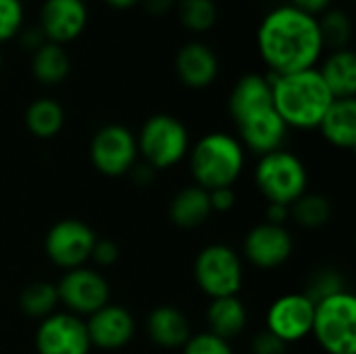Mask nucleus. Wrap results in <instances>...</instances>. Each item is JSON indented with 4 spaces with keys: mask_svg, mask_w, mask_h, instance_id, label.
Masks as SVG:
<instances>
[{
    "mask_svg": "<svg viewBox=\"0 0 356 354\" xmlns=\"http://www.w3.org/2000/svg\"><path fill=\"white\" fill-rule=\"evenodd\" d=\"M257 48L269 73L275 75L315 69L325 50L317 17L290 4H280L261 19Z\"/></svg>",
    "mask_w": 356,
    "mask_h": 354,
    "instance_id": "nucleus-1",
    "label": "nucleus"
},
{
    "mask_svg": "<svg viewBox=\"0 0 356 354\" xmlns=\"http://www.w3.org/2000/svg\"><path fill=\"white\" fill-rule=\"evenodd\" d=\"M273 90V108L282 121L294 129H317L330 104L336 100L319 69L288 75L265 73Z\"/></svg>",
    "mask_w": 356,
    "mask_h": 354,
    "instance_id": "nucleus-2",
    "label": "nucleus"
},
{
    "mask_svg": "<svg viewBox=\"0 0 356 354\" xmlns=\"http://www.w3.org/2000/svg\"><path fill=\"white\" fill-rule=\"evenodd\" d=\"M190 171L194 184L207 192L234 188L246 163V150L240 140L225 131H211L190 148Z\"/></svg>",
    "mask_w": 356,
    "mask_h": 354,
    "instance_id": "nucleus-3",
    "label": "nucleus"
},
{
    "mask_svg": "<svg viewBox=\"0 0 356 354\" xmlns=\"http://www.w3.org/2000/svg\"><path fill=\"white\" fill-rule=\"evenodd\" d=\"M311 336L325 354H356V296L350 290L315 305Z\"/></svg>",
    "mask_w": 356,
    "mask_h": 354,
    "instance_id": "nucleus-4",
    "label": "nucleus"
},
{
    "mask_svg": "<svg viewBox=\"0 0 356 354\" xmlns=\"http://www.w3.org/2000/svg\"><path fill=\"white\" fill-rule=\"evenodd\" d=\"M254 184L267 202L292 207L309 188V171L294 152L282 148L259 156Z\"/></svg>",
    "mask_w": 356,
    "mask_h": 354,
    "instance_id": "nucleus-5",
    "label": "nucleus"
},
{
    "mask_svg": "<svg viewBox=\"0 0 356 354\" xmlns=\"http://www.w3.org/2000/svg\"><path fill=\"white\" fill-rule=\"evenodd\" d=\"M138 140V152L154 171H163L181 163L190 152L188 127L173 115L159 113L144 121Z\"/></svg>",
    "mask_w": 356,
    "mask_h": 354,
    "instance_id": "nucleus-6",
    "label": "nucleus"
},
{
    "mask_svg": "<svg viewBox=\"0 0 356 354\" xmlns=\"http://www.w3.org/2000/svg\"><path fill=\"white\" fill-rule=\"evenodd\" d=\"M194 280L198 290L211 300L238 296L244 284V261L227 244H209L194 261Z\"/></svg>",
    "mask_w": 356,
    "mask_h": 354,
    "instance_id": "nucleus-7",
    "label": "nucleus"
},
{
    "mask_svg": "<svg viewBox=\"0 0 356 354\" xmlns=\"http://www.w3.org/2000/svg\"><path fill=\"white\" fill-rule=\"evenodd\" d=\"M138 156L136 134L121 123H106L92 136L90 161L106 177L127 175L138 165Z\"/></svg>",
    "mask_w": 356,
    "mask_h": 354,
    "instance_id": "nucleus-8",
    "label": "nucleus"
},
{
    "mask_svg": "<svg viewBox=\"0 0 356 354\" xmlns=\"http://www.w3.org/2000/svg\"><path fill=\"white\" fill-rule=\"evenodd\" d=\"M96 240V232L81 219H60L48 230L44 250L52 265L69 271L90 263Z\"/></svg>",
    "mask_w": 356,
    "mask_h": 354,
    "instance_id": "nucleus-9",
    "label": "nucleus"
},
{
    "mask_svg": "<svg viewBox=\"0 0 356 354\" xmlns=\"http://www.w3.org/2000/svg\"><path fill=\"white\" fill-rule=\"evenodd\" d=\"M56 292L58 305H63L67 313L81 319L111 303L108 280L98 269H90L88 265L65 271L56 284Z\"/></svg>",
    "mask_w": 356,
    "mask_h": 354,
    "instance_id": "nucleus-10",
    "label": "nucleus"
},
{
    "mask_svg": "<svg viewBox=\"0 0 356 354\" xmlns=\"http://www.w3.org/2000/svg\"><path fill=\"white\" fill-rule=\"evenodd\" d=\"M313 319L315 303L305 292H292L271 303L265 315V330L290 346L311 336Z\"/></svg>",
    "mask_w": 356,
    "mask_h": 354,
    "instance_id": "nucleus-11",
    "label": "nucleus"
},
{
    "mask_svg": "<svg viewBox=\"0 0 356 354\" xmlns=\"http://www.w3.org/2000/svg\"><path fill=\"white\" fill-rule=\"evenodd\" d=\"M33 342L38 354H90L92 351L86 319L67 311H56L42 319Z\"/></svg>",
    "mask_w": 356,
    "mask_h": 354,
    "instance_id": "nucleus-12",
    "label": "nucleus"
},
{
    "mask_svg": "<svg viewBox=\"0 0 356 354\" xmlns=\"http://www.w3.org/2000/svg\"><path fill=\"white\" fill-rule=\"evenodd\" d=\"M242 252L252 267L271 271L290 261L294 252V238L286 225L263 221L246 234Z\"/></svg>",
    "mask_w": 356,
    "mask_h": 354,
    "instance_id": "nucleus-13",
    "label": "nucleus"
},
{
    "mask_svg": "<svg viewBox=\"0 0 356 354\" xmlns=\"http://www.w3.org/2000/svg\"><path fill=\"white\" fill-rule=\"evenodd\" d=\"M90 21V10L86 0H42L38 27L42 29L46 42L69 44L77 40Z\"/></svg>",
    "mask_w": 356,
    "mask_h": 354,
    "instance_id": "nucleus-14",
    "label": "nucleus"
},
{
    "mask_svg": "<svg viewBox=\"0 0 356 354\" xmlns=\"http://www.w3.org/2000/svg\"><path fill=\"white\" fill-rule=\"evenodd\" d=\"M86 328L92 348L111 353L121 351L131 342L136 334V319L125 307L108 303L90 317H86Z\"/></svg>",
    "mask_w": 356,
    "mask_h": 354,
    "instance_id": "nucleus-15",
    "label": "nucleus"
},
{
    "mask_svg": "<svg viewBox=\"0 0 356 354\" xmlns=\"http://www.w3.org/2000/svg\"><path fill=\"white\" fill-rule=\"evenodd\" d=\"M238 125V140L244 146V150L254 152L257 156L275 152L284 148L288 125L282 121V117L275 113V108H265L261 113H254L246 117Z\"/></svg>",
    "mask_w": 356,
    "mask_h": 354,
    "instance_id": "nucleus-16",
    "label": "nucleus"
},
{
    "mask_svg": "<svg viewBox=\"0 0 356 354\" xmlns=\"http://www.w3.org/2000/svg\"><path fill=\"white\" fill-rule=\"evenodd\" d=\"M175 73L186 88L204 90L219 75V56L200 40L186 42L175 54Z\"/></svg>",
    "mask_w": 356,
    "mask_h": 354,
    "instance_id": "nucleus-17",
    "label": "nucleus"
},
{
    "mask_svg": "<svg viewBox=\"0 0 356 354\" xmlns=\"http://www.w3.org/2000/svg\"><path fill=\"white\" fill-rule=\"evenodd\" d=\"M271 106H273V90L267 75L263 73H246L232 88L229 115L234 123H240L246 117Z\"/></svg>",
    "mask_w": 356,
    "mask_h": 354,
    "instance_id": "nucleus-18",
    "label": "nucleus"
},
{
    "mask_svg": "<svg viewBox=\"0 0 356 354\" xmlns=\"http://www.w3.org/2000/svg\"><path fill=\"white\" fill-rule=\"evenodd\" d=\"M146 334L150 342L161 348H184L192 336V325L184 311L171 305H163L152 309L146 317Z\"/></svg>",
    "mask_w": 356,
    "mask_h": 354,
    "instance_id": "nucleus-19",
    "label": "nucleus"
},
{
    "mask_svg": "<svg viewBox=\"0 0 356 354\" xmlns=\"http://www.w3.org/2000/svg\"><path fill=\"white\" fill-rule=\"evenodd\" d=\"M317 129L334 148L353 150L356 146V98H336Z\"/></svg>",
    "mask_w": 356,
    "mask_h": 354,
    "instance_id": "nucleus-20",
    "label": "nucleus"
},
{
    "mask_svg": "<svg viewBox=\"0 0 356 354\" xmlns=\"http://www.w3.org/2000/svg\"><path fill=\"white\" fill-rule=\"evenodd\" d=\"M207 325L213 336L232 342L238 338L248 325V311L242 298L238 296H223L213 298L207 307Z\"/></svg>",
    "mask_w": 356,
    "mask_h": 354,
    "instance_id": "nucleus-21",
    "label": "nucleus"
},
{
    "mask_svg": "<svg viewBox=\"0 0 356 354\" xmlns=\"http://www.w3.org/2000/svg\"><path fill=\"white\" fill-rule=\"evenodd\" d=\"M213 215L209 192L200 186L181 188L169 202V219L181 230H194L204 225Z\"/></svg>",
    "mask_w": 356,
    "mask_h": 354,
    "instance_id": "nucleus-22",
    "label": "nucleus"
},
{
    "mask_svg": "<svg viewBox=\"0 0 356 354\" xmlns=\"http://www.w3.org/2000/svg\"><path fill=\"white\" fill-rule=\"evenodd\" d=\"M319 73H321V77H323V81L330 88L334 98H355L356 54L350 48L332 50L323 58Z\"/></svg>",
    "mask_w": 356,
    "mask_h": 354,
    "instance_id": "nucleus-23",
    "label": "nucleus"
},
{
    "mask_svg": "<svg viewBox=\"0 0 356 354\" xmlns=\"http://www.w3.org/2000/svg\"><path fill=\"white\" fill-rule=\"evenodd\" d=\"M71 73V58L65 46L44 42L31 52V75L44 86H58Z\"/></svg>",
    "mask_w": 356,
    "mask_h": 354,
    "instance_id": "nucleus-24",
    "label": "nucleus"
},
{
    "mask_svg": "<svg viewBox=\"0 0 356 354\" xmlns=\"http://www.w3.org/2000/svg\"><path fill=\"white\" fill-rule=\"evenodd\" d=\"M65 125V111L58 100L42 96L25 108V127L38 140H50L60 134Z\"/></svg>",
    "mask_w": 356,
    "mask_h": 354,
    "instance_id": "nucleus-25",
    "label": "nucleus"
},
{
    "mask_svg": "<svg viewBox=\"0 0 356 354\" xmlns=\"http://www.w3.org/2000/svg\"><path fill=\"white\" fill-rule=\"evenodd\" d=\"M58 307V292L56 284L52 282H31L19 294V309L31 319H46L56 313Z\"/></svg>",
    "mask_w": 356,
    "mask_h": 354,
    "instance_id": "nucleus-26",
    "label": "nucleus"
},
{
    "mask_svg": "<svg viewBox=\"0 0 356 354\" xmlns=\"http://www.w3.org/2000/svg\"><path fill=\"white\" fill-rule=\"evenodd\" d=\"M290 219H294L300 227L319 230L330 223L332 219V202L323 194L305 192L292 207Z\"/></svg>",
    "mask_w": 356,
    "mask_h": 354,
    "instance_id": "nucleus-27",
    "label": "nucleus"
},
{
    "mask_svg": "<svg viewBox=\"0 0 356 354\" xmlns=\"http://www.w3.org/2000/svg\"><path fill=\"white\" fill-rule=\"evenodd\" d=\"M317 21H319V31H321V40L325 48L344 50L350 46L355 27H353L350 17L344 10L327 8L323 15L317 17Z\"/></svg>",
    "mask_w": 356,
    "mask_h": 354,
    "instance_id": "nucleus-28",
    "label": "nucleus"
},
{
    "mask_svg": "<svg viewBox=\"0 0 356 354\" xmlns=\"http://www.w3.org/2000/svg\"><path fill=\"white\" fill-rule=\"evenodd\" d=\"M177 15L186 29L207 33L215 27L219 8L215 0H177Z\"/></svg>",
    "mask_w": 356,
    "mask_h": 354,
    "instance_id": "nucleus-29",
    "label": "nucleus"
},
{
    "mask_svg": "<svg viewBox=\"0 0 356 354\" xmlns=\"http://www.w3.org/2000/svg\"><path fill=\"white\" fill-rule=\"evenodd\" d=\"M342 290H348L344 286V277L340 273L332 271V269H321L309 280V284H307V288L302 292L317 305L319 300H323L327 296H334V294H338Z\"/></svg>",
    "mask_w": 356,
    "mask_h": 354,
    "instance_id": "nucleus-30",
    "label": "nucleus"
},
{
    "mask_svg": "<svg viewBox=\"0 0 356 354\" xmlns=\"http://www.w3.org/2000/svg\"><path fill=\"white\" fill-rule=\"evenodd\" d=\"M25 27V4L21 0H0V44L15 40Z\"/></svg>",
    "mask_w": 356,
    "mask_h": 354,
    "instance_id": "nucleus-31",
    "label": "nucleus"
},
{
    "mask_svg": "<svg viewBox=\"0 0 356 354\" xmlns=\"http://www.w3.org/2000/svg\"><path fill=\"white\" fill-rule=\"evenodd\" d=\"M181 354H234L229 342L213 336L211 332L192 334L190 340L184 344Z\"/></svg>",
    "mask_w": 356,
    "mask_h": 354,
    "instance_id": "nucleus-32",
    "label": "nucleus"
},
{
    "mask_svg": "<svg viewBox=\"0 0 356 354\" xmlns=\"http://www.w3.org/2000/svg\"><path fill=\"white\" fill-rule=\"evenodd\" d=\"M286 351H288V344L282 342L277 336H273L267 330L259 332L250 342V353L252 354H286Z\"/></svg>",
    "mask_w": 356,
    "mask_h": 354,
    "instance_id": "nucleus-33",
    "label": "nucleus"
},
{
    "mask_svg": "<svg viewBox=\"0 0 356 354\" xmlns=\"http://www.w3.org/2000/svg\"><path fill=\"white\" fill-rule=\"evenodd\" d=\"M94 265L98 267H111L119 261V246L113 242V240H96L94 244V250H92V259H90Z\"/></svg>",
    "mask_w": 356,
    "mask_h": 354,
    "instance_id": "nucleus-34",
    "label": "nucleus"
},
{
    "mask_svg": "<svg viewBox=\"0 0 356 354\" xmlns=\"http://www.w3.org/2000/svg\"><path fill=\"white\" fill-rule=\"evenodd\" d=\"M213 213H227L236 207V190L234 188H217L209 192Z\"/></svg>",
    "mask_w": 356,
    "mask_h": 354,
    "instance_id": "nucleus-35",
    "label": "nucleus"
},
{
    "mask_svg": "<svg viewBox=\"0 0 356 354\" xmlns=\"http://www.w3.org/2000/svg\"><path fill=\"white\" fill-rule=\"evenodd\" d=\"M288 4L307 15H313V17H319L327 8H332V0H290Z\"/></svg>",
    "mask_w": 356,
    "mask_h": 354,
    "instance_id": "nucleus-36",
    "label": "nucleus"
},
{
    "mask_svg": "<svg viewBox=\"0 0 356 354\" xmlns=\"http://www.w3.org/2000/svg\"><path fill=\"white\" fill-rule=\"evenodd\" d=\"M19 40H21V46H25L27 50H35V48H40L44 42H46V38H44V33H42V29L38 27V25H31V27H23L21 29V33L17 35Z\"/></svg>",
    "mask_w": 356,
    "mask_h": 354,
    "instance_id": "nucleus-37",
    "label": "nucleus"
},
{
    "mask_svg": "<svg viewBox=\"0 0 356 354\" xmlns=\"http://www.w3.org/2000/svg\"><path fill=\"white\" fill-rule=\"evenodd\" d=\"M265 219H267V223H273V225H286V221L290 219V207L277 204V202H267Z\"/></svg>",
    "mask_w": 356,
    "mask_h": 354,
    "instance_id": "nucleus-38",
    "label": "nucleus"
},
{
    "mask_svg": "<svg viewBox=\"0 0 356 354\" xmlns=\"http://www.w3.org/2000/svg\"><path fill=\"white\" fill-rule=\"evenodd\" d=\"M140 4H144V8H146L150 15L163 17V15H167V13L177 4V0H142Z\"/></svg>",
    "mask_w": 356,
    "mask_h": 354,
    "instance_id": "nucleus-39",
    "label": "nucleus"
},
{
    "mask_svg": "<svg viewBox=\"0 0 356 354\" xmlns=\"http://www.w3.org/2000/svg\"><path fill=\"white\" fill-rule=\"evenodd\" d=\"M108 6H113V8H117V10H127V8H134V6H138L142 0H104Z\"/></svg>",
    "mask_w": 356,
    "mask_h": 354,
    "instance_id": "nucleus-40",
    "label": "nucleus"
},
{
    "mask_svg": "<svg viewBox=\"0 0 356 354\" xmlns=\"http://www.w3.org/2000/svg\"><path fill=\"white\" fill-rule=\"evenodd\" d=\"M0 69H2V52H0Z\"/></svg>",
    "mask_w": 356,
    "mask_h": 354,
    "instance_id": "nucleus-41",
    "label": "nucleus"
},
{
    "mask_svg": "<svg viewBox=\"0 0 356 354\" xmlns=\"http://www.w3.org/2000/svg\"><path fill=\"white\" fill-rule=\"evenodd\" d=\"M21 2H23V4H25V2H29V0H21Z\"/></svg>",
    "mask_w": 356,
    "mask_h": 354,
    "instance_id": "nucleus-42",
    "label": "nucleus"
}]
</instances>
